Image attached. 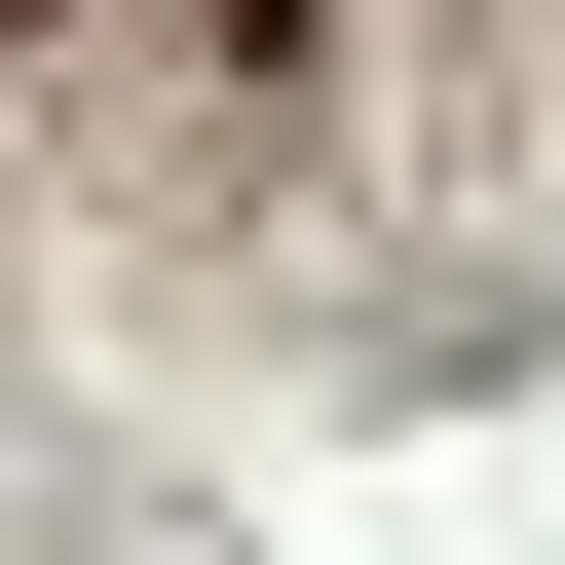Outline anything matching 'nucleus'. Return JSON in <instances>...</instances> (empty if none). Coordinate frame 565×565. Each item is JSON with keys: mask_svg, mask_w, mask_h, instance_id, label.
Listing matches in <instances>:
<instances>
[{"mask_svg": "<svg viewBox=\"0 0 565 565\" xmlns=\"http://www.w3.org/2000/svg\"><path fill=\"white\" fill-rule=\"evenodd\" d=\"M0 39H39V0H0Z\"/></svg>", "mask_w": 565, "mask_h": 565, "instance_id": "nucleus-1", "label": "nucleus"}]
</instances>
